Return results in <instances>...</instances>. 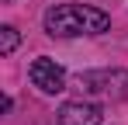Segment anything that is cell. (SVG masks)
Wrapping results in <instances>:
<instances>
[{
	"instance_id": "1",
	"label": "cell",
	"mask_w": 128,
	"mask_h": 125,
	"mask_svg": "<svg viewBox=\"0 0 128 125\" xmlns=\"http://www.w3.org/2000/svg\"><path fill=\"white\" fill-rule=\"evenodd\" d=\"M107 18L104 11L86 7V4H56L52 11H45V31L52 38H73V35H100L107 31Z\"/></svg>"
},
{
	"instance_id": "2",
	"label": "cell",
	"mask_w": 128,
	"mask_h": 125,
	"mask_svg": "<svg viewBox=\"0 0 128 125\" xmlns=\"http://www.w3.org/2000/svg\"><path fill=\"white\" fill-rule=\"evenodd\" d=\"M80 87L90 94H100L111 101H125L128 97V70H90L80 73Z\"/></svg>"
},
{
	"instance_id": "3",
	"label": "cell",
	"mask_w": 128,
	"mask_h": 125,
	"mask_svg": "<svg viewBox=\"0 0 128 125\" xmlns=\"http://www.w3.org/2000/svg\"><path fill=\"white\" fill-rule=\"evenodd\" d=\"M28 77H31V83H35L42 94H59V90H66V70L56 59H45V56L35 59L31 70H28Z\"/></svg>"
},
{
	"instance_id": "4",
	"label": "cell",
	"mask_w": 128,
	"mask_h": 125,
	"mask_svg": "<svg viewBox=\"0 0 128 125\" xmlns=\"http://www.w3.org/2000/svg\"><path fill=\"white\" fill-rule=\"evenodd\" d=\"M104 111L90 101H69L59 108V125H100Z\"/></svg>"
},
{
	"instance_id": "5",
	"label": "cell",
	"mask_w": 128,
	"mask_h": 125,
	"mask_svg": "<svg viewBox=\"0 0 128 125\" xmlns=\"http://www.w3.org/2000/svg\"><path fill=\"white\" fill-rule=\"evenodd\" d=\"M18 42H21V35H18V28L4 24V28H0V56H10V52L18 49Z\"/></svg>"
}]
</instances>
